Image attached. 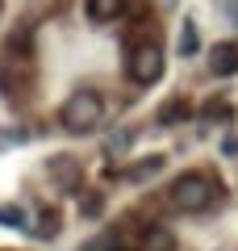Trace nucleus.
Here are the masks:
<instances>
[{
	"instance_id": "1a4fd4ad",
	"label": "nucleus",
	"mask_w": 238,
	"mask_h": 251,
	"mask_svg": "<svg viewBox=\"0 0 238 251\" xmlns=\"http://www.w3.org/2000/svg\"><path fill=\"white\" fill-rule=\"evenodd\" d=\"M163 155H142L138 163H130V168H125V180H134V184H138V180H150L155 176V172H163Z\"/></svg>"
},
{
	"instance_id": "7ed1b4c3",
	"label": "nucleus",
	"mask_w": 238,
	"mask_h": 251,
	"mask_svg": "<svg viewBox=\"0 0 238 251\" xmlns=\"http://www.w3.org/2000/svg\"><path fill=\"white\" fill-rule=\"evenodd\" d=\"M59 122H63V130H71V134H92V130L105 122V97H100L96 88L71 92V97L63 100V109H59Z\"/></svg>"
},
{
	"instance_id": "f257e3e1",
	"label": "nucleus",
	"mask_w": 238,
	"mask_h": 251,
	"mask_svg": "<svg viewBox=\"0 0 238 251\" xmlns=\"http://www.w3.org/2000/svg\"><path fill=\"white\" fill-rule=\"evenodd\" d=\"M29 92H34V54L25 46V29H17L0 50V97H4V105L21 109Z\"/></svg>"
},
{
	"instance_id": "0eeeda50",
	"label": "nucleus",
	"mask_w": 238,
	"mask_h": 251,
	"mask_svg": "<svg viewBox=\"0 0 238 251\" xmlns=\"http://www.w3.org/2000/svg\"><path fill=\"white\" fill-rule=\"evenodd\" d=\"M125 13V0H84V17L92 25H105V21H117Z\"/></svg>"
},
{
	"instance_id": "f8f14e48",
	"label": "nucleus",
	"mask_w": 238,
	"mask_h": 251,
	"mask_svg": "<svg viewBox=\"0 0 238 251\" xmlns=\"http://www.w3.org/2000/svg\"><path fill=\"white\" fill-rule=\"evenodd\" d=\"M0 222H9V226H21L25 218H21V209H9V205H0Z\"/></svg>"
},
{
	"instance_id": "20e7f679",
	"label": "nucleus",
	"mask_w": 238,
	"mask_h": 251,
	"mask_svg": "<svg viewBox=\"0 0 238 251\" xmlns=\"http://www.w3.org/2000/svg\"><path fill=\"white\" fill-rule=\"evenodd\" d=\"M163 72H167V54H163V46H159V42L130 46V54H125V75H130L138 88L159 84V80H163Z\"/></svg>"
},
{
	"instance_id": "f03ea898",
	"label": "nucleus",
	"mask_w": 238,
	"mask_h": 251,
	"mask_svg": "<svg viewBox=\"0 0 238 251\" xmlns=\"http://www.w3.org/2000/svg\"><path fill=\"white\" fill-rule=\"evenodd\" d=\"M217 201V180L209 172H180L167 184V205L176 214H205V209Z\"/></svg>"
},
{
	"instance_id": "ddd939ff",
	"label": "nucleus",
	"mask_w": 238,
	"mask_h": 251,
	"mask_svg": "<svg viewBox=\"0 0 238 251\" xmlns=\"http://www.w3.org/2000/svg\"><path fill=\"white\" fill-rule=\"evenodd\" d=\"M54 226H59V214L46 209V214H42V234H54Z\"/></svg>"
},
{
	"instance_id": "423d86ee",
	"label": "nucleus",
	"mask_w": 238,
	"mask_h": 251,
	"mask_svg": "<svg viewBox=\"0 0 238 251\" xmlns=\"http://www.w3.org/2000/svg\"><path fill=\"white\" fill-rule=\"evenodd\" d=\"M209 72L213 75H238V42H217L209 50Z\"/></svg>"
},
{
	"instance_id": "9d476101",
	"label": "nucleus",
	"mask_w": 238,
	"mask_h": 251,
	"mask_svg": "<svg viewBox=\"0 0 238 251\" xmlns=\"http://www.w3.org/2000/svg\"><path fill=\"white\" fill-rule=\"evenodd\" d=\"M196 46H201L196 21H184V29H180V54H196Z\"/></svg>"
},
{
	"instance_id": "6e6552de",
	"label": "nucleus",
	"mask_w": 238,
	"mask_h": 251,
	"mask_svg": "<svg viewBox=\"0 0 238 251\" xmlns=\"http://www.w3.org/2000/svg\"><path fill=\"white\" fill-rule=\"evenodd\" d=\"M176 247V234L167 226H142L138 234V251H171Z\"/></svg>"
},
{
	"instance_id": "39448f33",
	"label": "nucleus",
	"mask_w": 238,
	"mask_h": 251,
	"mask_svg": "<svg viewBox=\"0 0 238 251\" xmlns=\"http://www.w3.org/2000/svg\"><path fill=\"white\" fill-rule=\"evenodd\" d=\"M46 176H50L54 184H63V193H75L79 180H84V168H79L75 155H50V159H46Z\"/></svg>"
},
{
	"instance_id": "9b49d317",
	"label": "nucleus",
	"mask_w": 238,
	"mask_h": 251,
	"mask_svg": "<svg viewBox=\"0 0 238 251\" xmlns=\"http://www.w3.org/2000/svg\"><path fill=\"white\" fill-rule=\"evenodd\" d=\"M180 117H188V105H184V100H171V105L159 109V126H171V122H180Z\"/></svg>"
}]
</instances>
